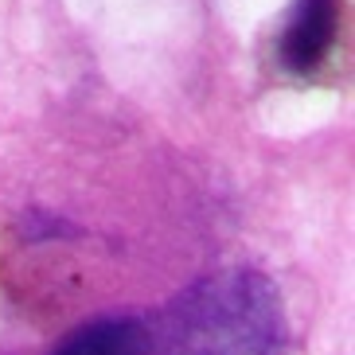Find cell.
<instances>
[{
	"label": "cell",
	"mask_w": 355,
	"mask_h": 355,
	"mask_svg": "<svg viewBox=\"0 0 355 355\" xmlns=\"http://www.w3.org/2000/svg\"><path fill=\"white\" fill-rule=\"evenodd\" d=\"M153 355H282V293L258 270L207 273L164 309Z\"/></svg>",
	"instance_id": "cell-1"
},
{
	"label": "cell",
	"mask_w": 355,
	"mask_h": 355,
	"mask_svg": "<svg viewBox=\"0 0 355 355\" xmlns=\"http://www.w3.org/2000/svg\"><path fill=\"white\" fill-rule=\"evenodd\" d=\"M336 24H340V0H297L277 43L285 71L313 74L324 63V55L332 51Z\"/></svg>",
	"instance_id": "cell-2"
},
{
	"label": "cell",
	"mask_w": 355,
	"mask_h": 355,
	"mask_svg": "<svg viewBox=\"0 0 355 355\" xmlns=\"http://www.w3.org/2000/svg\"><path fill=\"white\" fill-rule=\"evenodd\" d=\"M55 355H153V336L133 316H110L71 332Z\"/></svg>",
	"instance_id": "cell-3"
}]
</instances>
